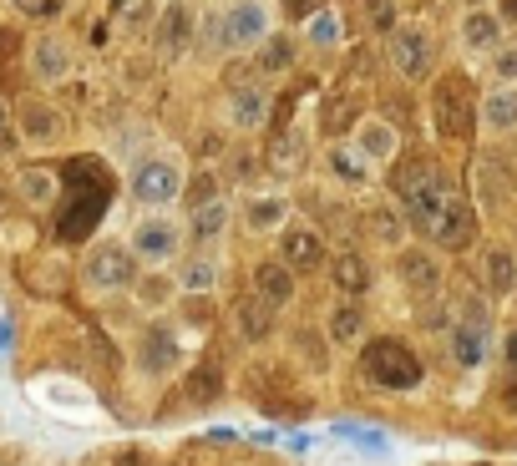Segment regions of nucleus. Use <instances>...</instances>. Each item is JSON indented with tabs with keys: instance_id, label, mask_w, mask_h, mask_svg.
Instances as JSON below:
<instances>
[{
	"instance_id": "37998d69",
	"label": "nucleus",
	"mask_w": 517,
	"mask_h": 466,
	"mask_svg": "<svg viewBox=\"0 0 517 466\" xmlns=\"http://www.w3.org/2000/svg\"><path fill=\"white\" fill-rule=\"evenodd\" d=\"M117 466H147V456H142V451H122Z\"/></svg>"
},
{
	"instance_id": "7c9ffc66",
	"label": "nucleus",
	"mask_w": 517,
	"mask_h": 466,
	"mask_svg": "<svg viewBox=\"0 0 517 466\" xmlns=\"http://www.w3.org/2000/svg\"><path fill=\"white\" fill-rule=\"evenodd\" d=\"M360 325H365L360 304H340L335 315H330V340H335V345H350V340H360Z\"/></svg>"
},
{
	"instance_id": "aec40b11",
	"label": "nucleus",
	"mask_w": 517,
	"mask_h": 466,
	"mask_svg": "<svg viewBox=\"0 0 517 466\" xmlns=\"http://www.w3.org/2000/svg\"><path fill=\"white\" fill-rule=\"evenodd\" d=\"M477 274H482V284H487L492 294H512V289H517V259H512L507 249H487Z\"/></svg>"
},
{
	"instance_id": "1a4fd4ad",
	"label": "nucleus",
	"mask_w": 517,
	"mask_h": 466,
	"mask_svg": "<svg viewBox=\"0 0 517 466\" xmlns=\"http://www.w3.org/2000/svg\"><path fill=\"white\" fill-rule=\"evenodd\" d=\"M178 249H183V233H178V223H168V218H142V223L132 228V254L147 259V264H168Z\"/></svg>"
},
{
	"instance_id": "ea45409f",
	"label": "nucleus",
	"mask_w": 517,
	"mask_h": 466,
	"mask_svg": "<svg viewBox=\"0 0 517 466\" xmlns=\"http://www.w3.org/2000/svg\"><path fill=\"white\" fill-rule=\"evenodd\" d=\"M371 16H376V31H396V11H391V0H371Z\"/></svg>"
},
{
	"instance_id": "20e7f679",
	"label": "nucleus",
	"mask_w": 517,
	"mask_h": 466,
	"mask_svg": "<svg viewBox=\"0 0 517 466\" xmlns=\"http://www.w3.org/2000/svg\"><path fill=\"white\" fill-rule=\"evenodd\" d=\"M264 36H269L264 0H234L224 16H213V41L229 46V51H244V46H254V41H264Z\"/></svg>"
},
{
	"instance_id": "f257e3e1",
	"label": "nucleus",
	"mask_w": 517,
	"mask_h": 466,
	"mask_svg": "<svg viewBox=\"0 0 517 466\" xmlns=\"http://www.w3.org/2000/svg\"><path fill=\"white\" fill-rule=\"evenodd\" d=\"M391 193H396L401 213L426 233V228H431V218L441 213V203H447L457 188H452V173L441 168L436 158H406V163H396V168H391Z\"/></svg>"
},
{
	"instance_id": "c85d7f7f",
	"label": "nucleus",
	"mask_w": 517,
	"mask_h": 466,
	"mask_svg": "<svg viewBox=\"0 0 517 466\" xmlns=\"http://www.w3.org/2000/svg\"><path fill=\"white\" fill-rule=\"evenodd\" d=\"M355 117H360V107L340 92V97H330V102H325V112H320V132H325V137H340Z\"/></svg>"
},
{
	"instance_id": "2f4dec72",
	"label": "nucleus",
	"mask_w": 517,
	"mask_h": 466,
	"mask_svg": "<svg viewBox=\"0 0 517 466\" xmlns=\"http://www.w3.org/2000/svg\"><path fill=\"white\" fill-rule=\"evenodd\" d=\"M21 122H26V132H31L36 142H56V132H61V122H56V117H51V112H46L41 102H31Z\"/></svg>"
},
{
	"instance_id": "cd10ccee",
	"label": "nucleus",
	"mask_w": 517,
	"mask_h": 466,
	"mask_svg": "<svg viewBox=\"0 0 517 466\" xmlns=\"http://www.w3.org/2000/svg\"><path fill=\"white\" fill-rule=\"evenodd\" d=\"M188 396H193L198 406H208V401L224 396V370H218V360H203V370L188 375Z\"/></svg>"
},
{
	"instance_id": "c756f323",
	"label": "nucleus",
	"mask_w": 517,
	"mask_h": 466,
	"mask_svg": "<svg viewBox=\"0 0 517 466\" xmlns=\"http://www.w3.org/2000/svg\"><path fill=\"white\" fill-rule=\"evenodd\" d=\"M289 66H294V41H289V36H264V51H259V71L279 76V71H289Z\"/></svg>"
},
{
	"instance_id": "e433bc0d",
	"label": "nucleus",
	"mask_w": 517,
	"mask_h": 466,
	"mask_svg": "<svg viewBox=\"0 0 517 466\" xmlns=\"http://www.w3.org/2000/svg\"><path fill=\"white\" fill-rule=\"evenodd\" d=\"M183 289H213V264H208V259L188 264V269H183Z\"/></svg>"
},
{
	"instance_id": "c9c22d12",
	"label": "nucleus",
	"mask_w": 517,
	"mask_h": 466,
	"mask_svg": "<svg viewBox=\"0 0 517 466\" xmlns=\"http://www.w3.org/2000/svg\"><path fill=\"white\" fill-rule=\"evenodd\" d=\"M330 168L340 178H365V152H360V158H350V152H330Z\"/></svg>"
},
{
	"instance_id": "393cba45",
	"label": "nucleus",
	"mask_w": 517,
	"mask_h": 466,
	"mask_svg": "<svg viewBox=\"0 0 517 466\" xmlns=\"http://www.w3.org/2000/svg\"><path fill=\"white\" fill-rule=\"evenodd\" d=\"M264 112H269V97H264L259 87H239V92L229 97V117H234V127H259Z\"/></svg>"
},
{
	"instance_id": "39448f33",
	"label": "nucleus",
	"mask_w": 517,
	"mask_h": 466,
	"mask_svg": "<svg viewBox=\"0 0 517 466\" xmlns=\"http://www.w3.org/2000/svg\"><path fill=\"white\" fill-rule=\"evenodd\" d=\"M178 193H183V168H178L173 158H147V163H137V173H132V198H137V203L168 208Z\"/></svg>"
},
{
	"instance_id": "58836bf2",
	"label": "nucleus",
	"mask_w": 517,
	"mask_h": 466,
	"mask_svg": "<svg viewBox=\"0 0 517 466\" xmlns=\"http://www.w3.org/2000/svg\"><path fill=\"white\" fill-rule=\"evenodd\" d=\"M142 299H147V304H163V299H173V284H168V279H147V284H142Z\"/></svg>"
},
{
	"instance_id": "412c9836",
	"label": "nucleus",
	"mask_w": 517,
	"mask_h": 466,
	"mask_svg": "<svg viewBox=\"0 0 517 466\" xmlns=\"http://www.w3.org/2000/svg\"><path fill=\"white\" fill-rule=\"evenodd\" d=\"M482 122L492 132H517V87H497L492 97H482Z\"/></svg>"
},
{
	"instance_id": "4be33fe9",
	"label": "nucleus",
	"mask_w": 517,
	"mask_h": 466,
	"mask_svg": "<svg viewBox=\"0 0 517 466\" xmlns=\"http://www.w3.org/2000/svg\"><path fill=\"white\" fill-rule=\"evenodd\" d=\"M269 168L279 173V178H294L305 168V137L300 132H284V137H274V147H269Z\"/></svg>"
},
{
	"instance_id": "4c0bfd02",
	"label": "nucleus",
	"mask_w": 517,
	"mask_h": 466,
	"mask_svg": "<svg viewBox=\"0 0 517 466\" xmlns=\"http://www.w3.org/2000/svg\"><path fill=\"white\" fill-rule=\"evenodd\" d=\"M61 6H66V0H16V11H21V16H36V21H51Z\"/></svg>"
},
{
	"instance_id": "49530a36",
	"label": "nucleus",
	"mask_w": 517,
	"mask_h": 466,
	"mask_svg": "<svg viewBox=\"0 0 517 466\" xmlns=\"http://www.w3.org/2000/svg\"><path fill=\"white\" fill-rule=\"evenodd\" d=\"M502 355H507V365H517V330L507 335V350H502Z\"/></svg>"
},
{
	"instance_id": "473e14b6",
	"label": "nucleus",
	"mask_w": 517,
	"mask_h": 466,
	"mask_svg": "<svg viewBox=\"0 0 517 466\" xmlns=\"http://www.w3.org/2000/svg\"><path fill=\"white\" fill-rule=\"evenodd\" d=\"M284 198H254L249 203V228H279L284 223Z\"/></svg>"
},
{
	"instance_id": "9b49d317",
	"label": "nucleus",
	"mask_w": 517,
	"mask_h": 466,
	"mask_svg": "<svg viewBox=\"0 0 517 466\" xmlns=\"http://www.w3.org/2000/svg\"><path fill=\"white\" fill-rule=\"evenodd\" d=\"M391 66L406 76V82H421V76L431 71V41H426V31H416V26H401V31H391Z\"/></svg>"
},
{
	"instance_id": "f8f14e48",
	"label": "nucleus",
	"mask_w": 517,
	"mask_h": 466,
	"mask_svg": "<svg viewBox=\"0 0 517 466\" xmlns=\"http://www.w3.org/2000/svg\"><path fill=\"white\" fill-rule=\"evenodd\" d=\"M472 178H477V198H482V208H502V203L512 198V168H507L502 158H492V152H482V158H477Z\"/></svg>"
},
{
	"instance_id": "a18cd8bd",
	"label": "nucleus",
	"mask_w": 517,
	"mask_h": 466,
	"mask_svg": "<svg viewBox=\"0 0 517 466\" xmlns=\"http://www.w3.org/2000/svg\"><path fill=\"white\" fill-rule=\"evenodd\" d=\"M502 21H507V26H517V0H502Z\"/></svg>"
},
{
	"instance_id": "6e6552de",
	"label": "nucleus",
	"mask_w": 517,
	"mask_h": 466,
	"mask_svg": "<svg viewBox=\"0 0 517 466\" xmlns=\"http://www.w3.org/2000/svg\"><path fill=\"white\" fill-rule=\"evenodd\" d=\"M137 254L132 249H122V244H97L92 254H87V279L97 284V289H127L132 279H137V264H132Z\"/></svg>"
},
{
	"instance_id": "bb28decb",
	"label": "nucleus",
	"mask_w": 517,
	"mask_h": 466,
	"mask_svg": "<svg viewBox=\"0 0 517 466\" xmlns=\"http://www.w3.org/2000/svg\"><path fill=\"white\" fill-rule=\"evenodd\" d=\"M360 152H365V158H391V152H396V127L391 122H360Z\"/></svg>"
},
{
	"instance_id": "09e8293b",
	"label": "nucleus",
	"mask_w": 517,
	"mask_h": 466,
	"mask_svg": "<svg viewBox=\"0 0 517 466\" xmlns=\"http://www.w3.org/2000/svg\"><path fill=\"white\" fill-rule=\"evenodd\" d=\"M467 6H482V0H467Z\"/></svg>"
},
{
	"instance_id": "a878e982",
	"label": "nucleus",
	"mask_w": 517,
	"mask_h": 466,
	"mask_svg": "<svg viewBox=\"0 0 517 466\" xmlns=\"http://www.w3.org/2000/svg\"><path fill=\"white\" fill-rule=\"evenodd\" d=\"M330 274H335V284H340L345 294H365V289H371V264H365L360 254H340V259L330 264Z\"/></svg>"
},
{
	"instance_id": "c03bdc74",
	"label": "nucleus",
	"mask_w": 517,
	"mask_h": 466,
	"mask_svg": "<svg viewBox=\"0 0 517 466\" xmlns=\"http://www.w3.org/2000/svg\"><path fill=\"white\" fill-rule=\"evenodd\" d=\"M188 320H208V299H193V304H188Z\"/></svg>"
},
{
	"instance_id": "a211bd4d",
	"label": "nucleus",
	"mask_w": 517,
	"mask_h": 466,
	"mask_svg": "<svg viewBox=\"0 0 517 466\" xmlns=\"http://www.w3.org/2000/svg\"><path fill=\"white\" fill-rule=\"evenodd\" d=\"M254 289H259L269 304H289V299H294V269H289V259H264V264L254 269Z\"/></svg>"
},
{
	"instance_id": "b1692460",
	"label": "nucleus",
	"mask_w": 517,
	"mask_h": 466,
	"mask_svg": "<svg viewBox=\"0 0 517 466\" xmlns=\"http://www.w3.org/2000/svg\"><path fill=\"white\" fill-rule=\"evenodd\" d=\"M502 26H507V21H497V16H492V11H482V6H472V11H467V21H462V36H467V46L492 51V46H497V36H502Z\"/></svg>"
},
{
	"instance_id": "de8ad7c7",
	"label": "nucleus",
	"mask_w": 517,
	"mask_h": 466,
	"mask_svg": "<svg viewBox=\"0 0 517 466\" xmlns=\"http://www.w3.org/2000/svg\"><path fill=\"white\" fill-rule=\"evenodd\" d=\"M502 401H507V411H517V380L507 385V396H502Z\"/></svg>"
},
{
	"instance_id": "79ce46f5",
	"label": "nucleus",
	"mask_w": 517,
	"mask_h": 466,
	"mask_svg": "<svg viewBox=\"0 0 517 466\" xmlns=\"http://www.w3.org/2000/svg\"><path fill=\"white\" fill-rule=\"evenodd\" d=\"M497 76H507V82L517 76V51H497Z\"/></svg>"
},
{
	"instance_id": "f3484780",
	"label": "nucleus",
	"mask_w": 517,
	"mask_h": 466,
	"mask_svg": "<svg viewBox=\"0 0 517 466\" xmlns=\"http://www.w3.org/2000/svg\"><path fill=\"white\" fill-rule=\"evenodd\" d=\"M188 41H193V16L183 11V0H168V11L158 21V51L163 56H183Z\"/></svg>"
},
{
	"instance_id": "0eeeda50",
	"label": "nucleus",
	"mask_w": 517,
	"mask_h": 466,
	"mask_svg": "<svg viewBox=\"0 0 517 466\" xmlns=\"http://www.w3.org/2000/svg\"><path fill=\"white\" fill-rule=\"evenodd\" d=\"M447 340H452L457 365H482L487 360V309H477V299H467L462 320L447 330Z\"/></svg>"
},
{
	"instance_id": "7ed1b4c3",
	"label": "nucleus",
	"mask_w": 517,
	"mask_h": 466,
	"mask_svg": "<svg viewBox=\"0 0 517 466\" xmlns=\"http://www.w3.org/2000/svg\"><path fill=\"white\" fill-rule=\"evenodd\" d=\"M360 370L371 385H381V391H416L421 385V360L401 340H371L360 350Z\"/></svg>"
},
{
	"instance_id": "ddd939ff",
	"label": "nucleus",
	"mask_w": 517,
	"mask_h": 466,
	"mask_svg": "<svg viewBox=\"0 0 517 466\" xmlns=\"http://www.w3.org/2000/svg\"><path fill=\"white\" fill-rule=\"evenodd\" d=\"M396 274H401V284H406L411 294H436V289H441V264H436V254H426V249H401Z\"/></svg>"
},
{
	"instance_id": "72a5a7b5",
	"label": "nucleus",
	"mask_w": 517,
	"mask_h": 466,
	"mask_svg": "<svg viewBox=\"0 0 517 466\" xmlns=\"http://www.w3.org/2000/svg\"><path fill=\"white\" fill-rule=\"evenodd\" d=\"M21 193H26L31 203H51L56 183H51V173H41V168H26V173H21Z\"/></svg>"
},
{
	"instance_id": "f704fd0d",
	"label": "nucleus",
	"mask_w": 517,
	"mask_h": 466,
	"mask_svg": "<svg viewBox=\"0 0 517 466\" xmlns=\"http://www.w3.org/2000/svg\"><path fill=\"white\" fill-rule=\"evenodd\" d=\"M335 36H340V31H335V11H315V16H310V41H315V46H335Z\"/></svg>"
},
{
	"instance_id": "423d86ee",
	"label": "nucleus",
	"mask_w": 517,
	"mask_h": 466,
	"mask_svg": "<svg viewBox=\"0 0 517 466\" xmlns=\"http://www.w3.org/2000/svg\"><path fill=\"white\" fill-rule=\"evenodd\" d=\"M426 233H431V239H436L441 249H452V254H457V249H467V244L477 239V213H472V203L452 193L447 203H441V213L431 218V228H426Z\"/></svg>"
},
{
	"instance_id": "5701e85b",
	"label": "nucleus",
	"mask_w": 517,
	"mask_h": 466,
	"mask_svg": "<svg viewBox=\"0 0 517 466\" xmlns=\"http://www.w3.org/2000/svg\"><path fill=\"white\" fill-rule=\"evenodd\" d=\"M224 228H229V198H208V203L193 208V239H198V244L218 239Z\"/></svg>"
},
{
	"instance_id": "4468645a",
	"label": "nucleus",
	"mask_w": 517,
	"mask_h": 466,
	"mask_svg": "<svg viewBox=\"0 0 517 466\" xmlns=\"http://www.w3.org/2000/svg\"><path fill=\"white\" fill-rule=\"evenodd\" d=\"M274 309H279V304H269L259 289H254V294H244V299L234 304L239 335H244V340H254V345H259V340H269V335H274Z\"/></svg>"
},
{
	"instance_id": "9d476101",
	"label": "nucleus",
	"mask_w": 517,
	"mask_h": 466,
	"mask_svg": "<svg viewBox=\"0 0 517 466\" xmlns=\"http://www.w3.org/2000/svg\"><path fill=\"white\" fill-rule=\"evenodd\" d=\"M77 188H82V198L61 213V239H82V233L102 218V208H107V173L102 168L92 173V183H77Z\"/></svg>"
},
{
	"instance_id": "a19ab883",
	"label": "nucleus",
	"mask_w": 517,
	"mask_h": 466,
	"mask_svg": "<svg viewBox=\"0 0 517 466\" xmlns=\"http://www.w3.org/2000/svg\"><path fill=\"white\" fill-rule=\"evenodd\" d=\"M11 142H16V122H11L6 102H0V147H11Z\"/></svg>"
},
{
	"instance_id": "6ab92c4d",
	"label": "nucleus",
	"mask_w": 517,
	"mask_h": 466,
	"mask_svg": "<svg viewBox=\"0 0 517 466\" xmlns=\"http://www.w3.org/2000/svg\"><path fill=\"white\" fill-rule=\"evenodd\" d=\"M31 71L41 76V82H61V76L71 71V51L56 41V36H41L31 46Z\"/></svg>"
},
{
	"instance_id": "f03ea898",
	"label": "nucleus",
	"mask_w": 517,
	"mask_h": 466,
	"mask_svg": "<svg viewBox=\"0 0 517 466\" xmlns=\"http://www.w3.org/2000/svg\"><path fill=\"white\" fill-rule=\"evenodd\" d=\"M431 127L441 142H467L477 127V102H472V82L467 76H441L431 87Z\"/></svg>"
},
{
	"instance_id": "dca6fc26",
	"label": "nucleus",
	"mask_w": 517,
	"mask_h": 466,
	"mask_svg": "<svg viewBox=\"0 0 517 466\" xmlns=\"http://www.w3.org/2000/svg\"><path fill=\"white\" fill-rule=\"evenodd\" d=\"M137 360L147 375H168L178 365V335L173 330H147L142 345H137Z\"/></svg>"
},
{
	"instance_id": "2eb2a0df",
	"label": "nucleus",
	"mask_w": 517,
	"mask_h": 466,
	"mask_svg": "<svg viewBox=\"0 0 517 466\" xmlns=\"http://www.w3.org/2000/svg\"><path fill=\"white\" fill-rule=\"evenodd\" d=\"M284 259L294 274H310L325 264V239L315 228H284Z\"/></svg>"
}]
</instances>
